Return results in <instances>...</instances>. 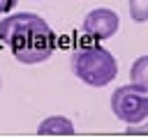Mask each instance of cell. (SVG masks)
I'll use <instances>...</instances> for the list:
<instances>
[{
    "label": "cell",
    "instance_id": "1",
    "mask_svg": "<svg viewBox=\"0 0 148 138\" xmlns=\"http://www.w3.org/2000/svg\"><path fill=\"white\" fill-rule=\"evenodd\" d=\"M0 41H5L12 55L21 64H37L51 57L56 48V34L49 23L32 14L18 12L0 21Z\"/></svg>",
    "mask_w": 148,
    "mask_h": 138
},
{
    "label": "cell",
    "instance_id": "2",
    "mask_svg": "<svg viewBox=\"0 0 148 138\" xmlns=\"http://www.w3.org/2000/svg\"><path fill=\"white\" fill-rule=\"evenodd\" d=\"M72 64H74V74L83 83H88L92 87H104V85H109L118 76L116 57L106 48H102V46H86V48H81L74 55Z\"/></svg>",
    "mask_w": 148,
    "mask_h": 138
},
{
    "label": "cell",
    "instance_id": "3",
    "mask_svg": "<svg viewBox=\"0 0 148 138\" xmlns=\"http://www.w3.org/2000/svg\"><path fill=\"white\" fill-rule=\"evenodd\" d=\"M111 110L125 124H141L148 120V94L136 85H120L111 94Z\"/></svg>",
    "mask_w": 148,
    "mask_h": 138
},
{
    "label": "cell",
    "instance_id": "4",
    "mask_svg": "<svg viewBox=\"0 0 148 138\" xmlns=\"http://www.w3.org/2000/svg\"><path fill=\"white\" fill-rule=\"evenodd\" d=\"M118 25H120L118 14L113 9H106V7H97V9L88 12L86 18H83V30L92 39H109V37H113Z\"/></svg>",
    "mask_w": 148,
    "mask_h": 138
},
{
    "label": "cell",
    "instance_id": "5",
    "mask_svg": "<svg viewBox=\"0 0 148 138\" xmlns=\"http://www.w3.org/2000/svg\"><path fill=\"white\" fill-rule=\"evenodd\" d=\"M37 133L39 136H72L74 133V124H72V120H67L62 115H51V117L39 122Z\"/></svg>",
    "mask_w": 148,
    "mask_h": 138
},
{
    "label": "cell",
    "instance_id": "6",
    "mask_svg": "<svg viewBox=\"0 0 148 138\" xmlns=\"http://www.w3.org/2000/svg\"><path fill=\"white\" fill-rule=\"evenodd\" d=\"M130 80H132V85L148 92V55H141L134 60V64L130 69Z\"/></svg>",
    "mask_w": 148,
    "mask_h": 138
},
{
    "label": "cell",
    "instance_id": "7",
    "mask_svg": "<svg viewBox=\"0 0 148 138\" xmlns=\"http://www.w3.org/2000/svg\"><path fill=\"white\" fill-rule=\"evenodd\" d=\"M130 5V16L136 23H146L148 21V0H127Z\"/></svg>",
    "mask_w": 148,
    "mask_h": 138
},
{
    "label": "cell",
    "instance_id": "8",
    "mask_svg": "<svg viewBox=\"0 0 148 138\" xmlns=\"http://www.w3.org/2000/svg\"><path fill=\"white\" fill-rule=\"evenodd\" d=\"M9 5H12V0H0V14H5L9 9Z\"/></svg>",
    "mask_w": 148,
    "mask_h": 138
},
{
    "label": "cell",
    "instance_id": "9",
    "mask_svg": "<svg viewBox=\"0 0 148 138\" xmlns=\"http://www.w3.org/2000/svg\"><path fill=\"white\" fill-rule=\"evenodd\" d=\"M146 122H148V120H146ZM143 131H148V124H146V126H143Z\"/></svg>",
    "mask_w": 148,
    "mask_h": 138
},
{
    "label": "cell",
    "instance_id": "10",
    "mask_svg": "<svg viewBox=\"0 0 148 138\" xmlns=\"http://www.w3.org/2000/svg\"><path fill=\"white\" fill-rule=\"evenodd\" d=\"M0 87H2V80H0Z\"/></svg>",
    "mask_w": 148,
    "mask_h": 138
}]
</instances>
